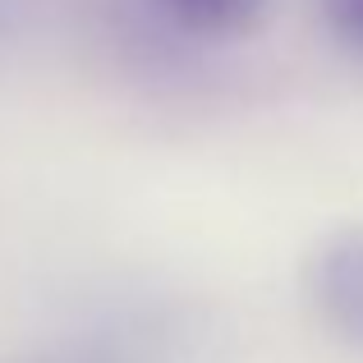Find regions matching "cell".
<instances>
[{
  "instance_id": "cell-1",
  "label": "cell",
  "mask_w": 363,
  "mask_h": 363,
  "mask_svg": "<svg viewBox=\"0 0 363 363\" xmlns=\"http://www.w3.org/2000/svg\"><path fill=\"white\" fill-rule=\"evenodd\" d=\"M303 290L318 327L345 354L363 359V225H340L313 248Z\"/></svg>"
},
{
  "instance_id": "cell-2",
  "label": "cell",
  "mask_w": 363,
  "mask_h": 363,
  "mask_svg": "<svg viewBox=\"0 0 363 363\" xmlns=\"http://www.w3.org/2000/svg\"><path fill=\"white\" fill-rule=\"evenodd\" d=\"M147 9L189 42L235 46L267 23L272 0H147Z\"/></svg>"
},
{
  "instance_id": "cell-3",
  "label": "cell",
  "mask_w": 363,
  "mask_h": 363,
  "mask_svg": "<svg viewBox=\"0 0 363 363\" xmlns=\"http://www.w3.org/2000/svg\"><path fill=\"white\" fill-rule=\"evenodd\" d=\"M318 28L350 65H363V0H313Z\"/></svg>"
},
{
  "instance_id": "cell-4",
  "label": "cell",
  "mask_w": 363,
  "mask_h": 363,
  "mask_svg": "<svg viewBox=\"0 0 363 363\" xmlns=\"http://www.w3.org/2000/svg\"><path fill=\"white\" fill-rule=\"evenodd\" d=\"M37 363H129L124 354H106V350H65V354L37 359Z\"/></svg>"
}]
</instances>
